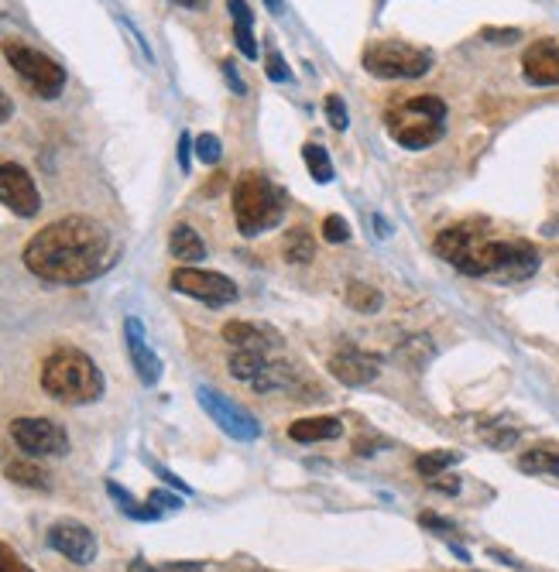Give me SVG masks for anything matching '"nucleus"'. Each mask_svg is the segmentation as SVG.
I'll return each mask as SVG.
<instances>
[{"label":"nucleus","mask_w":559,"mask_h":572,"mask_svg":"<svg viewBox=\"0 0 559 572\" xmlns=\"http://www.w3.org/2000/svg\"><path fill=\"white\" fill-rule=\"evenodd\" d=\"M110 233L90 216H62L25 244V268L52 285H83L110 268Z\"/></svg>","instance_id":"f257e3e1"},{"label":"nucleus","mask_w":559,"mask_h":572,"mask_svg":"<svg viewBox=\"0 0 559 572\" xmlns=\"http://www.w3.org/2000/svg\"><path fill=\"white\" fill-rule=\"evenodd\" d=\"M42 388L62 405H93L103 394V374L83 350L59 346L42 364Z\"/></svg>","instance_id":"f03ea898"},{"label":"nucleus","mask_w":559,"mask_h":572,"mask_svg":"<svg viewBox=\"0 0 559 572\" xmlns=\"http://www.w3.org/2000/svg\"><path fill=\"white\" fill-rule=\"evenodd\" d=\"M285 213L282 192L271 185L265 175L247 172L234 185V220L244 237H258L271 227H278Z\"/></svg>","instance_id":"7ed1b4c3"},{"label":"nucleus","mask_w":559,"mask_h":572,"mask_svg":"<svg viewBox=\"0 0 559 572\" xmlns=\"http://www.w3.org/2000/svg\"><path fill=\"white\" fill-rule=\"evenodd\" d=\"M0 52H4V59L11 62V69L25 79V86L35 96L55 100V96L66 90V69H62L55 59H49L45 52L18 42V38H7V42L0 45Z\"/></svg>","instance_id":"20e7f679"},{"label":"nucleus","mask_w":559,"mask_h":572,"mask_svg":"<svg viewBox=\"0 0 559 572\" xmlns=\"http://www.w3.org/2000/svg\"><path fill=\"white\" fill-rule=\"evenodd\" d=\"M361 62L374 79H419L433 69V55H429L426 48H415L405 42L367 45Z\"/></svg>","instance_id":"39448f33"},{"label":"nucleus","mask_w":559,"mask_h":572,"mask_svg":"<svg viewBox=\"0 0 559 572\" xmlns=\"http://www.w3.org/2000/svg\"><path fill=\"white\" fill-rule=\"evenodd\" d=\"M11 439L14 446H18L21 453H28L31 459L69 453V435L59 422H52V418H14Z\"/></svg>","instance_id":"423d86ee"},{"label":"nucleus","mask_w":559,"mask_h":572,"mask_svg":"<svg viewBox=\"0 0 559 572\" xmlns=\"http://www.w3.org/2000/svg\"><path fill=\"white\" fill-rule=\"evenodd\" d=\"M443 131H446L443 120L419 114V110H412L405 100L388 110L391 141L402 144V148H409V151H422V148H429V144H436L439 138H443Z\"/></svg>","instance_id":"0eeeda50"},{"label":"nucleus","mask_w":559,"mask_h":572,"mask_svg":"<svg viewBox=\"0 0 559 572\" xmlns=\"http://www.w3.org/2000/svg\"><path fill=\"white\" fill-rule=\"evenodd\" d=\"M199 405H203V412L213 418V422L220 425L223 432L230 435V439H241V442H254L261 435V425L258 418H254L247 408H241L237 401H230L227 394H220L217 388H199L196 391Z\"/></svg>","instance_id":"6e6552de"},{"label":"nucleus","mask_w":559,"mask_h":572,"mask_svg":"<svg viewBox=\"0 0 559 572\" xmlns=\"http://www.w3.org/2000/svg\"><path fill=\"white\" fill-rule=\"evenodd\" d=\"M172 288L179 295H189L206 305H230L237 298L234 281L227 275H220V271H203V268H175Z\"/></svg>","instance_id":"1a4fd4ad"},{"label":"nucleus","mask_w":559,"mask_h":572,"mask_svg":"<svg viewBox=\"0 0 559 572\" xmlns=\"http://www.w3.org/2000/svg\"><path fill=\"white\" fill-rule=\"evenodd\" d=\"M0 203L14 216H25V220L38 216L42 196H38V185L28 175V168L14 165V161H0Z\"/></svg>","instance_id":"9d476101"},{"label":"nucleus","mask_w":559,"mask_h":572,"mask_svg":"<svg viewBox=\"0 0 559 572\" xmlns=\"http://www.w3.org/2000/svg\"><path fill=\"white\" fill-rule=\"evenodd\" d=\"M49 545L62 559L76 562V566H90L97 559V535L83 525V521L62 518L49 528Z\"/></svg>","instance_id":"9b49d317"},{"label":"nucleus","mask_w":559,"mask_h":572,"mask_svg":"<svg viewBox=\"0 0 559 572\" xmlns=\"http://www.w3.org/2000/svg\"><path fill=\"white\" fill-rule=\"evenodd\" d=\"M326 367L347 388H364V384H371L381 374V357L361 350V346H343V350L333 353Z\"/></svg>","instance_id":"f8f14e48"},{"label":"nucleus","mask_w":559,"mask_h":572,"mask_svg":"<svg viewBox=\"0 0 559 572\" xmlns=\"http://www.w3.org/2000/svg\"><path fill=\"white\" fill-rule=\"evenodd\" d=\"M124 340H127V353H131V364H134V370H138V381L145 384V388H155L158 377H162V360H158V353L148 346V336H145L141 319L127 316Z\"/></svg>","instance_id":"ddd939ff"},{"label":"nucleus","mask_w":559,"mask_h":572,"mask_svg":"<svg viewBox=\"0 0 559 572\" xmlns=\"http://www.w3.org/2000/svg\"><path fill=\"white\" fill-rule=\"evenodd\" d=\"M522 69L532 86H559V42L542 38L529 45L522 55Z\"/></svg>","instance_id":"4468645a"},{"label":"nucleus","mask_w":559,"mask_h":572,"mask_svg":"<svg viewBox=\"0 0 559 572\" xmlns=\"http://www.w3.org/2000/svg\"><path fill=\"white\" fill-rule=\"evenodd\" d=\"M223 340H227L234 350H268V346H278L282 336L268 326H258V322H227L223 326Z\"/></svg>","instance_id":"2eb2a0df"},{"label":"nucleus","mask_w":559,"mask_h":572,"mask_svg":"<svg viewBox=\"0 0 559 572\" xmlns=\"http://www.w3.org/2000/svg\"><path fill=\"white\" fill-rule=\"evenodd\" d=\"M343 435V422L333 415H316V418H299V422L289 425V439L295 442H330Z\"/></svg>","instance_id":"dca6fc26"},{"label":"nucleus","mask_w":559,"mask_h":572,"mask_svg":"<svg viewBox=\"0 0 559 572\" xmlns=\"http://www.w3.org/2000/svg\"><path fill=\"white\" fill-rule=\"evenodd\" d=\"M477 240H481V233H474L470 227H450L436 237L433 251L443 257V261H450L453 268H460V261L470 254V247H474Z\"/></svg>","instance_id":"f3484780"},{"label":"nucleus","mask_w":559,"mask_h":572,"mask_svg":"<svg viewBox=\"0 0 559 572\" xmlns=\"http://www.w3.org/2000/svg\"><path fill=\"white\" fill-rule=\"evenodd\" d=\"M230 18H234V42L244 59H258V42H254V14L247 0H227Z\"/></svg>","instance_id":"a211bd4d"},{"label":"nucleus","mask_w":559,"mask_h":572,"mask_svg":"<svg viewBox=\"0 0 559 572\" xmlns=\"http://www.w3.org/2000/svg\"><path fill=\"white\" fill-rule=\"evenodd\" d=\"M169 251H172L175 261L193 264V261H203V257H206V244H203V237L189 227V223H179V227H172Z\"/></svg>","instance_id":"6ab92c4d"},{"label":"nucleus","mask_w":559,"mask_h":572,"mask_svg":"<svg viewBox=\"0 0 559 572\" xmlns=\"http://www.w3.org/2000/svg\"><path fill=\"white\" fill-rule=\"evenodd\" d=\"M7 480L18 483V487H31V490H49L52 487V477L45 466H38L35 459H11L4 466Z\"/></svg>","instance_id":"aec40b11"},{"label":"nucleus","mask_w":559,"mask_h":572,"mask_svg":"<svg viewBox=\"0 0 559 572\" xmlns=\"http://www.w3.org/2000/svg\"><path fill=\"white\" fill-rule=\"evenodd\" d=\"M292 381H295V370L289 364H282V360H268V364L258 370V377L251 381V388L261 391V394H271V391L292 388Z\"/></svg>","instance_id":"412c9836"},{"label":"nucleus","mask_w":559,"mask_h":572,"mask_svg":"<svg viewBox=\"0 0 559 572\" xmlns=\"http://www.w3.org/2000/svg\"><path fill=\"white\" fill-rule=\"evenodd\" d=\"M343 298H347L350 309L361 312V316H374V312L385 305V295H381L374 285H367V281H350L347 295H343Z\"/></svg>","instance_id":"4be33fe9"},{"label":"nucleus","mask_w":559,"mask_h":572,"mask_svg":"<svg viewBox=\"0 0 559 572\" xmlns=\"http://www.w3.org/2000/svg\"><path fill=\"white\" fill-rule=\"evenodd\" d=\"M282 254H285V261H289V264H309V261L316 257V240H313V233L302 230V227L289 230V233H285Z\"/></svg>","instance_id":"5701e85b"},{"label":"nucleus","mask_w":559,"mask_h":572,"mask_svg":"<svg viewBox=\"0 0 559 572\" xmlns=\"http://www.w3.org/2000/svg\"><path fill=\"white\" fill-rule=\"evenodd\" d=\"M268 364V357H265V350H234L230 353V360H227V367H230V374L237 377V381H247L251 384L254 377H258V370Z\"/></svg>","instance_id":"b1692460"},{"label":"nucleus","mask_w":559,"mask_h":572,"mask_svg":"<svg viewBox=\"0 0 559 572\" xmlns=\"http://www.w3.org/2000/svg\"><path fill=\"white\" fill-rule=\"evenodd\" d=\"M518 470L522 473H549V477L559 480V453L556 449H546V446H535L529 453H522L518 459Z\"/></svg>","instance_id":"393cba45"},{"label":"nucleus","mask_w":559,"mask_h":572,"mask_svg":"<svg viewBox=\"0 0 559 572\" xmlns=\"http://www.w3.org/2000/svg\"><path fill=\"white\" fill-rule=\"evenodd\" d=\"M453 463H460V453H453V449H436V453H422L415 459V473L426 480L439 477L443 470H450Z\"/></svg>","instance_id":"a878e982"},{"label":"nucleus","mask_w":559,"mask_h":572,"mask_svg":"<svg viewBox=\"0 0 559 572\" xmlns=\"http://www.w3.org/2000/svg\"><path fill=\"white\" fill-rule=\"evenodd\" d=\"M302 158H306L309 175H313V179H316L319 185L333 182V161H330V155H326V148H323V144L309 141L306 148H302Z\"/></svg>","instance_id":"bb28decb"},{"label":"nucleus","mask_w":559,"mask_h":572,"mask_svg":"<svg viewBox=\"0 0 559 572\" xmlns=\"http://www.w3.org/2000/svg\"><path fill=\"white\" fill-rule=\"evenodd\" d=\"M107 494L114 497L117 504H121V511L127 514V518H134V521H155V518H158V511H155V507H148V504H138V501H134L131 494H127L124 487H117L114 480H107Z\"/></svg>","instance_id":"cd10ccee"},{"label":"nucleus","mask_w":559,"mask_h":572,"mask_svg":"<svg viewBox=\"0 0 559 572\" xmlns=\"http://www.w3.org/2000/svg\"><path fill=\"white\" fill-rule=\"evenodd\" d=\"M196 148V158L203 161V165H217V161L223 158V144L217 134H199V138L193 141Z\"/></svg>","instance_id":"c85d7f7f"},{"label":"nucleus","mask_w":559,"mask_h":572,"mask_svg":"<svg viewBox=\"0 0 559 572\" xmlns=\"http://www.w3.org/2000/svg\"><path fill=\"white\" fill-rule=\"evenodd\" d=\"M481 439L494 449H511L518 442V429H511V425H494V429H481Z\"/></svg>","instance_id":"c756f323"},{"label":"nucleus","mask_w":559,"mask_h":572,"mask_svg":"<svg viewBox=\"0 0 559 572\" xmlns=\"http://www.w3.org/2000/svg\"><path fill=\"white\" fill-rule=\"evenodd\" d=\"M323 240L326 244H343V240H350V223L343 220V216L330 213L323 220Z\"/></svg>","instance_id":"7c9ffc66"},{"label":"nucleus","mask_w":559,"mask_h":572,"mask_svg":"<svg viewBox=\"0 0 559 572\" xmlns=\"http://www.w3.org/2000/svg\"><path fill=\"white\" fill-rule=\"evenodd\" d=\"M326 120H330L333 131H347L350 127V114H347V107H343V100L337 93L326 96Z\"/></svg>","instance_id":"2f4dec72"},{"label":"nucleus","mask_w":559,"mask_h":572,"mask_svg":"<svg viewBox=\"0 0 559 572\" xmlns=\"http://www.w3.org/2000/svg\"><path fill=\"white\" fill-rule=\"evenodd\" d=\"M0 572H31V569H28V562L11 549V545L0 542Z\"/></svg>","instance_id":"473e14b6"},{"label":"nucleus","mask_w":559,"mask_h":572,"mask_svg":"<svg viewBox=\"0 0 559 572\" xmlns=\"http://www.w3.org/2000/svg\"><path fill=\"white\" fill-rule=\"evenodd\" d=\"M481 38H484V42H494V45H511V42H518V38H522V31H518V28H484Z\"/></svg>","instance_id":"72a5a7b5"},{"label":"nucleus","mask_w":559,"mask_h":572,"mask_svg":"<svg viewBox=\"0 0 559 572\" xmlns=\"http://www.w3.org/2000/svg\"><path fill=\"white\" fill-rule=\"evenodd\" d=\"M265 72H268V79H275V83H285V79H289V66H285V59L278 52H268Z\"/></svg>","instance_id":"f704fd0d"},{"label":"nucleus","mask_w":559,"mask_h":572,"mask_svg":"<svg viewBox=\"0 0 559 572\" xmlns=\"http://www.w3.org/2000/svg\"><path fill=\"white\" fill-rule=\"evenodd\" d=\"M148 504H151V507H165V511H175V507H182L179 497H175V494H165V490H151Z\"/></svg>","instance_id":"c9c22d12"},{"label":"nucleus","mask_w":559,"mask_h":572,"mask_svg":"<svg viewBox=\"0 0 559 572\" xmlns=\"http://www.w3.org/2000/svg\"><path fill=\"white\" fill-rule=\"evenodd\" d=\"M223 76H227V83H230V90H234V93H247V86H244V79L241 76H237V69H234V62H223Z\"/></svg>","instance_id":"e433bc0d"},{"label":"nucleus","mask_w":559,"mask_h":572,"mask_svg":"<svg viewBox=\"0 0 559 572\" xmlns=\"http://www.w3.org/2000/svg\"><path fill=\"white\" fill-rule=\"evenodd\" d=\"M426 483H429L433 490H443V494H460V480L443 477V473H439V477H433V480H426Z\"/></svg>","instance_id":"4c0bfd02"},{"label":"nucleus","mask_w":559,"mask_h":572,"mask_svg":"<svg viewBox=\"0 0 559 572\" xmlns=\"http://www.w3.org/2000/svg\"><path fill=\"white\" fill-rule=\"evenodd\" d=\"M419 525H422V528H433V531H446V535H450V531H457V528L450 525V521H446V518H436V514H422Z\"/></svg>","instance_id":"58836bf2"},{"label":"nucleus","mask_w":559,"mask_h":572,"mask_svg":"<svg viewBox=\"0 0 559 572\" xmlns=\"http://www.w3.org/2000/svg\"><path fill=\"white\" fill-rule=\"evenodd\" d=\"M189 158H193V138H189V134H182V138H179V165H182V172H189Z\"/></svg>","instance_id":"ea45409f"},{"label":"nucleus","mask_w":559,"mask_h":572,"mask_svg":"<svg viewBox=\"0 0 559 572\" xmlns=\"http://www.w3.org/2000/svg\"><path fill=\"white\" fill-rule=\"evenodd\" d=\"M155 473H158V477H162L165 483H169V487H175V490H182V494H189V487H186V483H182L179 477H172V473H169V470H162V466H155Z\"/></svg>","instance_id":"a19ab883"},{"label":"nucleus","mask_w":559,"mask_h":572,"mask_svg":"<svg viewBox=\"0 0 559 572\" xmlns=\"http://www.w3.org/2000/svg\"><path fill=\"white\" fill-rule=\"evenodd\" d=\"M14 114V103H11V96H7L4 90H0V124H4L7 117Z\"/></svg>","instance_id":"79ce46f5"},{"label":"nucleus","mask_w":559,"mask_h":572,"mask_svg":"<svg viewBox=\"0 0 559 572\" xmlns=\"http://www.w3.org/2000/svg\"><path fill=\"white\" fill-rule=\"evenodd\" d=\"M271 14H285V0H265Z\"/></svg>","instance_id":"37998d69"},{"label":"nucleus","mask_w":559,"mask_h":572,"mask_svg":"<svg viewBox=\"0 0 559 572\" xmlns=\"http://www.w3.org/2000/svg\"><path fill=\"white\" fill-rule=\"evenodd\" d=\"M172 4H182V7H193V11H199V7H206V0H172Z\"/></svg>","instance_id":"c03bdc74"}]
</instances>
